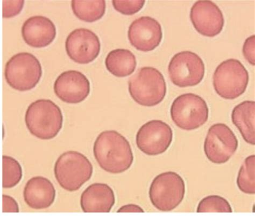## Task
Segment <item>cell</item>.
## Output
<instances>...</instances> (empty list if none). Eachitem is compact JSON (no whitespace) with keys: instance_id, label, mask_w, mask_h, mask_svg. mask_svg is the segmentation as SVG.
<instances>
[{"instance_id":"7a4b0ae2","label":"cell","mask_w":255,"mask_h":216,"mask_svg":"<svg viewBox=\"0 0 255 216\" xmlns=\"http://www.w3.org/2000/svg\"><path fill=\"white\" fill-rule=\"evenodd\" d=\"M25 122L28 131L33 136L41 140L55 138L63 124L61 110L52 101L38 99L28 107Z\"/></svg>"},{"instance_id":"7402d4cb","label":"cell","mask_w":255,"mask_h":216,"mask_svg":"<svg viewBox=\"0 0 255 216\" xmlns=\"http://www.w3.org/2000/svg\"><path fill=\"white\" fill-rule=\"evenodd\" d=\"M237 183L242 192L250 195L255 194V155L246 159L239 171Z\"/></svg>"},{"instance_id":"d6986e66","label":"cell","mask_w":255,"mask_h":216,"mask_svg":"<svg viewBox=\"0 0 255 216\" xmlns=\"http://www.w3.org/2000/svg\"><path fill=\"white\" fill-rule=\"evenodd\" d=\"M232 122L248 144L255 145V103L245 101L234 108Z\"/></svg>"},{"instance_id":"4316f807","label":"cell","mask_w":255,"mask_h":216,"mask_svg":"<svg viewBox=\"0 0 255 216\" xmlns=\"http://www.w3.org/2000/svg\"><path fill=\"white\" fill-rule=\"evenodd\" d=\"M244 55L248 62L255 66V36L247 38L243 46Z\"/></svg>"},{"instance_id":"7c38bea8","label":"cell","mask_w":255,"mask_h":216,"mask_svg":"<svg viewBox=\"0 0 255 216\" xmlns=\"http://www.w3.org/2000/svg\"><path fill=\"white\" fill-rule=\"evenodd\" d=\"M65 49L73 61L86 64L98 57L101 44L95 32L89 29L79 28L72 31L67 37Z\"/></svg>"},{"instance_id":"f1b7e54d","label":"cell","mask_w":255,"mask_h":216,"mask_svg":"<svg viewBox=\"0 0 255 216\" xmlns=\"http://www.w3.org/2000/svg\"><path fill=\"white\" fill-rule=\"evenodd\" d=\"M118 213H144L143 209L136 205H127L121 207Z\"/></svg>"},{"instance_id":"3957f363","label":"cell","mask_w":255,"mask_h":216,"mask_svg":"<svg viewBox=\"0 0 255 216\" xmlns=\"http://www.w3.org/2000/svg\"><path fill=\"white\" fill-rule=\"evenodd\" d=\"M129 92L131 98L140 105L155 106L165 97L166 84L162 73L153 67L139 69L130 78Z\"/></svg>"},{"instance_id":"2e32d148","label":"cell","mask_w":255,"mask_h":216,"mask_svg":"<svg viewBox=\"0 0 255 216\" xmlns=\"http://www.w3.org/2000/svg\"><path fill=\"white\" fill-rule=\"evenodd\" d=\"M25 42L36 48L48 46L54 40L56 29L51 20L43 16H35L26 19L22 27Z\"/></svg>"},{"instance_id":"e0dca14e","label":"cell","mask_w":255,"mask_h":216,"mask_svg":"<svg viewBox=\"0 0 255 216\" xmlns=\"http://www.w3.org/2000/svg\"><path fill=\"white\" fill-rule=\"evenodd\" d=\"M115 204V194L112 188L105 184L90 185L80 198V206L85 213H110Z\"/></svg>"},{"instance_id":"4fadbf2b","label":"cell","mask_w":255,"mask_h":216,"mask_svg":"<svg viewBox=\"0 0 255 216\" xmlns=\"http://www.w3.org/2000/svg\"><path fill=\"white\" fill-rule=\"evenodd\" d=\"M190 16L194 28L203 36L214 37L223 31L225 24L223 13L212 1L196 2L192 6Z\"/></svg>"},{"instance_id":"30bf717a","label":"cell","mask_w":255,"mask_h":216,"mask_svg":"<svg viewBox=\"0 0 255 216\" xmlns=\"http://www.w3.org/2000/svg\"><path fill=\"white\" fill-rule=\"evenodd\" d=\"M239 141L236 134L225 124L212 125L208 131L204 143L206 157L212 163L224 164L236 152Z\"/></svg>"},{"instance_id":"52a82bcc","label":"cell","mask_w":255,"mask_h":216,"mask_svg":"<svg viewBox=\"0 0 255 216\" xmlns=\"http://www.w3.org/2000/svg\"><path fill=\"white\" fill-rule=\"evenodd\" d=\"M249 82V73L236 59H229L219 64L213 75L215 91L221 98L234 100L243 94Z\"/></svg>"},{"instance_id":"603a6c76","label":"cell","mask_w":255,"mask_h":216,"mask_svg":"<svg viewBox=\"0 0 255 216\" xmlns=\"http://www.w3.org/2000/svg\"><path fill=\"white\" fill-rule=\"evenodd\" d=\"M22 168L15 159L9 156H3V188H12L16 186L21 181Z\"/></svg>"},{"instance_id":"cb8c5ba5","label":"cell","mask_w":255,"mask_h":216,"mask_svg":"<svg viewBox=\"0 0 255 216\" xmlns=\"http://www.w3.org/2000/svg\"><path fill=\"white\" fill-rule=\"evenodd\" d=\"M197 213H233L229 202L218 195H211L201 200L198 206Z\"/></svg>"},{"instance_id":"5bb4252c","label":"cell","mask_w":255,"mask_h":216,"mask_svg":"<svg viewBox=\"0 0 255 216\" xmlns=\"http://www.w3.org/2000/svg\"><path fill=\"white\" fill-rule=\"evenodd\" d=\"M128 36L137 50L149 52L156 49L163 38L162 26L155 18L142 16L131 23Z\"/></svg>"},{"instance_id":"5b68a950","label":"cell","mask_w":255,"mask_h":216,"mask_svg":"<svg viewBox=\"0 0 255 216\" xmlns=\"http://www.w3.org/2000/svg\"><path fill=\"white\" fill-rule=\"evenodd\" d=\"M42 76L41 63L32 54H16L6 63L4 77L12 89L19 91H29L37 85Z\"/></svg>"},{"instance_id":"6da1fadb","label":"cell","mask_w":255,"mask_h":216,"mask_svg":"<svg viewBox=\"0 0 255 216\" xmlns=\"http://www.w3.org/2000/svg\"><path fill=\"white\" fill-rule=\"evenodd\" d=\"M93 153L99 166L111 174L127 171L133 161L129 141L114 130L105 131L99 135L94 144Z\"/></svg>"},{"instance_id":"8992f818","label":"cell","mask_w":255,"mask_h":216,"mask_svg":"<svg viewBox=\"0 0 255 216\" xmlns=\"http://www.w3.org/2000/svg\"><path fill=\"white\" fill-rule=\"evenodd\" d=\"M149 194L152 205L158 211H172L184 199V180L176 172L160 174L153 180Z\"/></svg>"},{"instance_id":"83f0119b","label":"cell","mask_w":255,"mask_h":216,"mask_svg":"<svg viewBox=\"0 0 255 216\" xmlns=\"http://www.w3.org/2000/svg\"><path fill=\"white\" fill-rule=\"evenodd\" d=\"M19 206L16 200L6 195H3V213H19Z\"/></svg>"},{"instance_id":"9a60e30c","label":"cell","mask_w":255,"mask_h":216,"mask_svg":"<svg viewBox=\"0 0 255 216\" xmlns=\"http://www.w3.org/2000/svg\"><path fill=\"white\" fill-rule=\"evenodd\" d=\"M56 95L63 102L76 104L83 102L90 93V81L83 73L66 71L57 77L54 84Z\"/></svg>"},{"instance_id":"d4e9b609","label":"cell","mask_w":255,"mask_h":216,"mask_svg":"<svg viewBox=\"0 0 255 216\" xmlns=\"http://www.w3.org/2000/svg\"><path fill=\"white\" fill-rule=\"evenodd\" d=\"M145 1H113L112 4L116 10L126 15L135 14L142 9Z\"/></svg>"},{"instance_id":"44dd1931","label":"cell","mask_w":255,"mask_h":216,"mask_svg":"<svg viewBox=\"0 0 255 216\" xmlns=\"http://www.w3.org/2000/svg\"><path fill=\"white\" fill-rule=\"evenodd\" d=\"M74 14L86 22H93L102 18L106 8L105 1H72Z\"/></svg>"},{"instance_id":"8fae6325","label":"cell","mask_w":255,"mask_h":216,"mask_svg":"<svg viewBox=\"0 0 255 216\" xmlns=\"http://www.w3.org/2000/svg\"><path fill=\"white\" fill-rule=\"evenodd\" d=\"M173 140L171 127L162 120H153L144 124L137 133L136 141L138 149L149 156L165 152Z\"/></svg>"},{"instance_id":"277c9868","label":"cell","mask_w":255,"mask_h":216,"mask_svg":"<svg viewBox=\"0 0 255 216\" xmlns=\"http://www.w3.org/2000/svg\"><path fill=\"white\" fill-rule=\"evenodd\" d=\"M93 167L90 161L82 153L68 151L58 158L54 167L58 183L64 190L77 191L93 175Z\"/></svg>"},{"instance_id":"484cf974","label":"cell","mask_w":255,"mask_h":216,"mask_svg":"<svg viewBox=\"0 0 255 216\" xmlns=\"http://www.w3.org/2000/svg\"><path fill=\"white\" fill-rule=\"evenodd\" d=\"M24 4V1H3V17L10 18L18 15L22 10Z\"/></svg>"},{"instance_id":"ba28073f","label":"cell","mask_w":255,"mask_h":216,"mask_svg":"<svg viewBox=\"0 0 255 216\" xmlns=\"http://www.w3.org/2000/svg\"><path fill=\"white\" fill-rule=\"evenodd\" d=\"M170 114L177 127L189 131L198 129L207 122L209 109L203 98L189 93L182 94L173 101Z\"/></svg>"},{"instance_id":"ffe728a7","label":"cell","mask_w":255,"mask_h":216,"mask_svg":"<svg viewBox=\"0 0 255 216\" xmlns=\"http://www.w3.org/2000/svg\"><path fill=\"white\" fill-rule=\"evenodd\" d=\"M107 70L117 77H125L135 71L137 62L135 55L129 50L118 49L111 51L105 60Z\"/></svg>"},{"instance_id":"9c48e42d","label":"cell","mask_w":255,"mask_h":216,"mask_svg":"<svg viewBox=\"0 0 255 216\" xmlns=\"http://www.w3.org/2000/svg\"><path fill=\"white\" fill-rule=\"evenodd\" d=\"M168 72L173 84L179 87L194 86L200 83L204 77L205 64L196 53L180 52L171 59Z\"/></svg>"},{"instance_id":"ac0fdd59","label":"cell","mask_w":255,"mask_h":216,"mask_svg":"<svg viewBox=\"0 0 255 216\" xmlns=\"http://www.w3.org/2000/svg\"><path fill=\"white\" fill-rule=\"evenodd\" d=\"M23 198L25 204L31 209H45L54 203L55 188L49 179L42 177H33L26 182Z\"/></svg>"}]
</instances>
